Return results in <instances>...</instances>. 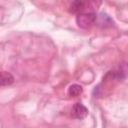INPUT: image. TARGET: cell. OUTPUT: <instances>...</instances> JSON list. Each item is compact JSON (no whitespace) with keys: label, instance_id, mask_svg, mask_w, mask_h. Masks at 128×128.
<instances>
[{"label":"cell","instance_id":"7a4b0ae2","mask_svg":"<svg viewBox=\"0 0 128 128\" xmlns=\"http://www.w3.org/2000/svg\"><path fill=\"white\" fill-rule=\"evenodd\" d=\"M72 115L76 119H84L88 115V109L82 103H75L72 107Z\"/></svg>","mask_w":128,"mask_h":128},{"label":"cell","instance_id":"6da1fadb","mask_svg":"<svg viewBox=\"0 0 128 128\" xmlns=\"http://www.w3.org/2000/svg\"><path fill=\"white\" fill-rule=\"evenodd\" d=\"M96 14L94 13H79L76 17L77 25L82 29L90 28L96 21Z\"/></svg>","mask_w":128,"mask_h":128},{"label":"cell","instance_id":"3957f363","mask_svg":"<svg viewBox=\"0 0 128 128\" xmlns=\"http://www.w3.org/2000/svg\"><path fill=\"white\" fill-rule=\"evenodd\" d=\"M14 82V77L7 71H0V86H8Z\"/></svg>","mask_w":128,"mask_h":128},{"label":"cell","instance_id":"5b68a950","mask_svg":"<svg viewBox=\"0 0 128 128\" xmlns=\"http://www.w3.org/2000/svg\"><path fill=\"white\" fill-rule=\"evenodd\" d=\"M84 6H85V2L83 1H74L70 4V7H69V11L72 12V13H78L80 11H82L84 9Z\"/></svg>","mask_w":128,"mask_h":128},{"label":"cell","instance_id":"277c9868","mask_svg":"<svg viewBox=\"0 0 128 128\" xmlns=\"http://www.w3.org/2000/svg\"><path fill=\"white\" fill-rule=\"evenodd\" d=\"M96 21H98L99 25L102 26V27H108V26H111L113 24V20L108 15H106L104 13H101L98 16V18H96Z\"/></svg>","mask_w":128,"mask_h":128},{"label":"cell","instance_id":"8992f818","mask_svg":"<svg viewBox=\"0 0 128 128\" xmlns=\"http://www.w3.org/2000/svg\"><path fill=\"white\" fill-rule=\"evenodd\" d=\"M83 92V88L81 85L79 84H72L69 88H68V94L71 97H77L79 96L81 93Z\"/></svg>","mask_w":128,"mask_h":128}]
</instances>
